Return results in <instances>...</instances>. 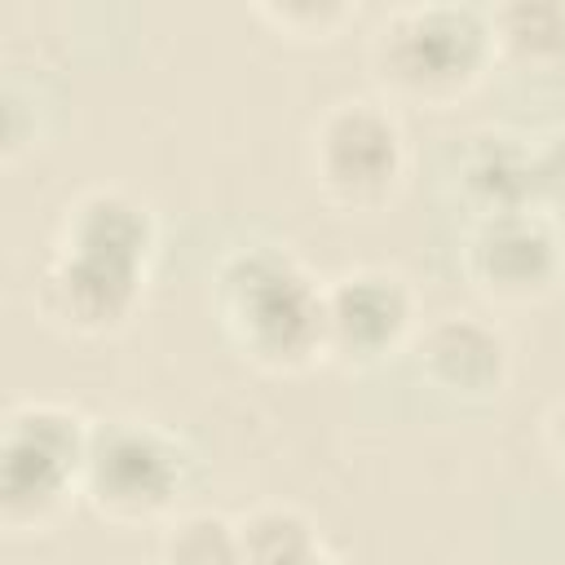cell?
<instances>
[{
  "label": "cell",
  "mask_w": 565,
  "mask_h": 565,
  "mask_svg": "<svg viewBox=\"0 0 565 565\" xmlns=\"http://www.w3.org/2000/svg\"><path fill=\"white\" fill-rule=\"evenodd\" d=\"M159 247L154 212L119 190H79L49 238L35 274V309L49 327L75 335H106L124 327L146 291V274Z\"/></svg>",
  "instance_id": "cell-1"
},
{
  "label": "cell",
  "mask_w": 565,
  "mask_h": 565,
  "mask_svg": "<svg viewBox=\"0 0 565 565\" xmlns=\"http://www.w3.org/2000/svg\"><path fill=\"white\" fill-rule=\"evenodd\" d=\"M212 309L230 344L265 371L322 362V278L291 247H230L212 269Z\"/></svg>",
  "instance_id": "cell-2"
},
{
  "label": "cell",
  "mask_w": 565,
  "mask_h": 565,
  "mask_svg": "<svg viewBox=\"0 0 565 565\" xmlns=\"http://www.w3.org/2000/svg\"><path fill=\"white\" fill-rule=\"evenodd\" d=\"M366 57L384 93L424 106H450L494 62L486 9L455 0L397 4L380 18Z\"/></svg>",
  "instance_id": "cell-3"
},
{
  "label": "cell",
  "mask_w": 565,
  "mask_h": 565,
  "mask_svg": "<svg viewBox=\"0 0 565 565\" xmlns=\"http://www.w3.org/2000/svg\"><path fill=\"white\" fill-rule=\"evenodd\" d=\"M93 419L66 402L22 397L0 424V521L9 534L53 530L84 499Z\"/></svg>",
  "instance_id": "cell-4"
},
{
  "label": "cell",
  "mask_w": 565,
  "mask_h": 565,
  "mask_svg": "<svg viewBox=\"0 0 565 565\" xmlns=\"http://www.w3.org/2000/svg\"><path fill=\"white\" fill-rule=\"evenodd\" d=\"M199 477L194 446L146 415L93 419L84 499L110 525H163Z\"/></svg>",
  "instance_id": "cell-5"
},
{
  "label": "cell",
  "mask_w": 565,
  "mask_h": 565,
  "mask_svg": "<svg viewBox=\"0 0 565 565\" xmlns=\"http://www.w3.org/2000/svg\"><path fill=\"white\" fill-rule=\"evenodd\" d=\"M313 185L344 212L384 207L406 177V132L375 97H340L309 128Z\"/></svg>",
  "instance_id": "cell-6"
},
{
  "label": "cell",
  "mask_w": 565,
  "mask_h": 565,
  "mask_svg": "<svg viewBox=\"0 0 565 565\" xmlns=\"http://www.w3.org/2000/svg\"><path fill=\"white\" fill-rule=\"evenodd\" d=\"M419 331L411 282L388 265H353L322 282V362L371 371L406 353Z\"/></svg>",
  "instance_id": "cell-7"
},
{
  "label": "cell",
  "mask_w": 565,
  "mask_h": 565,
  "mask_svg": "<svg viewBox=\"0 0 565 565\" xmlns=\"http://www.w3.org/2000/svg\"><path fill=\"white\" fill-rule=\"evenodd\" d=\"M565 252L547 212L472 216L463 234V278L490 305H539L561 287Z\"/></svg>",
  "instance_id": "cell-8"
},
{
  "label": "cell",
  "mask_w": 565,
  "mask_h": 565,
  "mask_svg": "<svg viewBox=\"0 0 565 565\" xmlns=\"http://www.w3.org/2000/svg\"><path fill=\"white\" fill-rule=\"evenodd\" d=\"M406 353L419 380L468 402L503 393L512 375V344L503 327L481 313H437L419 322Z\"/></svg>",
  "instance_id": "cell-9"
},
{
  "label": "cell",
  "mask_w": 565,
  "mask_h": 565,
  "mask_svg": "<svg viewBox=\"0 0 565 565\" xmlns=\"http://www.w3.org/2000/svg\"><path fill=\"white\" fill-rule=\"evenodd\" d=\"M455 181L472 216L530 212V207L547 212L539 137L512 128H472L455 150Z\"/></svg>",
  "instance_id": "cell-10"
},
{
  "label": "cell",
  "mask_w": 565,
  "mask_h": 565,
  "mask_svg": "<svg viewBox=\"0 0 565 565\" xmlns=\"http://www.w3.org/2000/svg\"><path fill=\"white\" fill-rule=\"evenodd\" d=\"M494 62L516 71H565V4L556 0H508L486 9Z\"/></svg>",
  "instance_id": "cell-11"
},
{
  "label": "cell",
  "mask_w": 565,
  "mask_h": 565,
  "mask_svg": "<svg viewBox=\"0 0 565 565\" xmlns=\"http://www.w3.org/2000/svg\"><path fill=\"white\" fill-rule=\"evenodd\" d=\"M234 521L243 565H309L327 552L318 525L291 503H256Z\"/></svg>",
  "instance_id": "cell-12"
},
{
  "label": "cell",
  "mask_w": 565,
  "mask_h": 565,
  "mask_svg": "<svg viewBox=\"0 0 565 565\" xmlns=\"http://www.w3.org/2000/svg\"><path fill=\"white\" fill-rule=\"evenodd\" d=\"M154 565H243L238 521L212 508H181L159 525Z\"/></svg>",
  "instance_id": "cell-13"
},
{
  "label": "cell",
  "mask_w": 565,
  "mask_h": 565,
  "mask_svg": "<svg viewBox=\"0 0 565 565\" xmlns=\"http://www.w3.org/2000/svg\"><path fill=\"white\" fill-rule=\"evenodd\" d=\"M344 0H282V4H256V18L278 26L291 40H327L340 22H349Z\"/></svg>",
  "instance_id": "cell-14"
},
{
  "label": "cell",
  "mask_w": 565,
  "mask_h": 565,
  "mask_svg": "<svg viewBox=\"0 0 565 565\" xmlns=\"http://www.w3.org/2000/svg\"><path fill=\"white\" fill-rule=\"evenodd\" d=\"M543 154V207H565V128L539 137Z\"/></svg>",
  "instance_id": "cell-15"
},
{
  "label": "cell",
  "mask_w": 565,
  "mask_h": 565,
  "mask_svg": "<svg viewBox=\"0 0 565 565\" xmlns=\"http://www.w3.org/2000/svg\"><path fill=\"white\" fill-rule=\"evenodd\" d=\"M543 437H547L552 459H556L561 472H565V397H556V402L547 406V415H543Z\"/></svg>",
  "instance_id": "cell-16"
},
{
  "label": "cell",
  "mask_w": 565,
  "mask_h": 565,
  "mask_svg": "<svg viewBox=\"0 0 565 565\" xmlns=\"http://www.w3.org/2000/svg\"><path fill=\"white\" fill-rule=\"evenodd\" d=\"M309 565H344V561H340V556H331V552H322V556H313Z\"/></svg>",
  "instance_id": "cell-17"
}]
</instances>
